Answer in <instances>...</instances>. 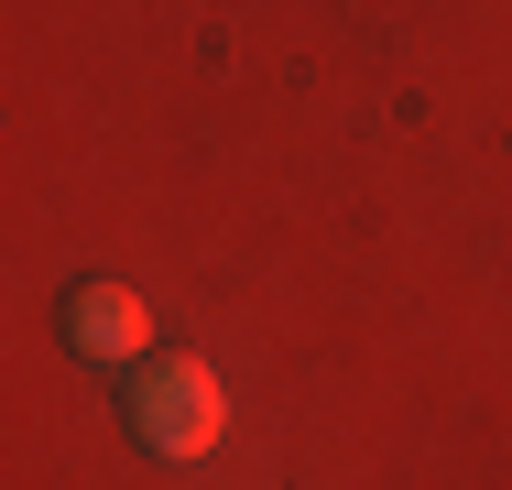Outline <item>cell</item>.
I'll list each match as a JSON object with an SVG mask.
<instances>
[{
  "label": "cell",
  "instance_id": "cell-1",
  "mask_svg": "<svg viewBox=\"0 0 512 490\" xmlns=\"http://www.w3.org/2000/svg\"><path fill=\"white\" fill-rule=\"evenodd\" d=\"M120 436H131L142 458H164V469L207 458V447L229 436V392H218V371H207L197 349L131 360V371H120Z\"/></svg>",
  "mask_w": 512,
  "mask_h": 490
},
{
  "label": "cell",
  "instance_id": "cell-2",
  "mask_svg": "<svg viewBox=\"0 0 512 490\" xmlns=\"http://www.w3.org/2000/svg\"><path fill=\"white\" fill-rule=\"evenodd\" d=\"M55 338H66L77 360L131 371V360H153V305H142L131 284H109V273H88V284L55 294Z\"/></svg>",
  "mask_w": 512,
  "mask_h": 490
}]
</instances>
